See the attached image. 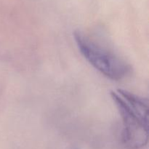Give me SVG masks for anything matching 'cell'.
I'll use <instances>...</instances> for the list:
<instances>
[{
    "label": "cell",
    "instance_id": "obj_1",
    "mask_svg": "<svg viewBox=\"0 0 149 149\" xmlns=\"http://www.w3.org/2000/svg\"><path fill=\"white\" fill-rule=\"evenodd\" d=\"M122 121V143L129 149H141L148 141V99L127 90L111 93Z\"/></svg>",
    "mask_w": 149,
    "mask_h": 149
},
{
    "label": "cell",
    "instance_id": "obj_2",
    "mask_svg": "<svg viewBox=\"0 0 149 149\" xmlns=\"http://www.w3.org/2000/svg\"><path fill=\"white\" fill-rule=\"evenodd\" d=\"M74 38L84 59L107 78L119 81L132 71L131 65L125 59L83 31H76Z\"/></svg>",
    "mask_w": 149,
    "mask_h": 149
}]
</instances>
